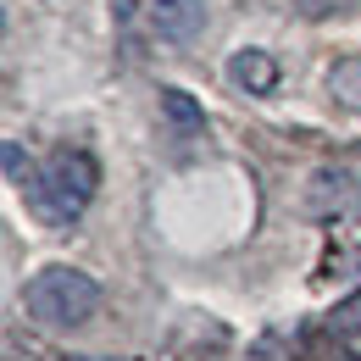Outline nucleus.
<instances>
[{
  "instance_id": "f257e3e1",
  "label": "nucleus",
  "mask_w": 361,
  "mask_h": 361,
  "mask_svg": "<svg viewBox=\"0 0 361 361\" xmlns=\"http://www.w3.org/2000/svg\"><path fill=\"white\" fill-rule=\"evenodd\" d=\"M94 189H100V167H94V156H90V150L61 145V150H50V161L34 173V183H28V206H34L39 223L67 228V223H78V217L90 212Z\"/></svg>"
},
{
  "instance_id": "f03ea898",
  "label": "nucleus",
  "mask_w": 361,
  "mask_h": 361,
  "mask_svg": "<svg viewBox=\"0 0 361 361\" xmlns=\"http://www.w3.org/2000/svg\"><path fill=\"white\" fill-rule=\"evenodd\" d=\"M23 312H28V322H39V328L73 334V328H84L100 312V283L84 267H67V262L39 267L23 283Z\"/></svg>"
},
{
  "instance_id": "7ed1b4c3",
  "label": "nucleus",
  "mask_w": 361,
  "mask_h": 361,
  "mask_svg": "<svg viewBox=\"0 0 361 361\" xmlns=\"http://www.w3.org/2000/svg\"><path fill=\"white\" fill-rule=\"evenodd\" d=\"M306 212L317 223H350L361 217V173L350 167H317L306 183Z\"/></svg>"
},
{
  "instance_id": "20e7f679",
  "label": "nucleus",
  "mask_w": 361,
  "mask_h": 361,
  "mask_svg": "<svg viewBox=\"0 0 361 361\" xmlns=\"http://www.w3.org/2000/svg\"><path fill=\"white\" fill-rule=\"evenodd\" d=\"M150 28L167 45H195L206 28V0H150Z\"/></svg>"
},
{
  "instance_id": "39448f33",
  "label": "nucleus",
  "mask_w": 361,
  "mask_h": 361,
  "mask_svg": "<svg viewBox=\"0 0 361 361\" xmlns=\"http://www.w3.org/2000/svg\"><path fill=\"white\" fill-rule=\"evenodd\" d=\"M228 78L245 94H272L278 90V61L267 50H239V56H228Z\"/></svg>"
},
{
  "instance_id": "423d86ee",
  "label": "nucleus",
  "mask_w": 361,
  "mask_h": 361,
  "mask_svg": "<svg viewBox=\"0 0 361 361\" xmlns=\"http://www.w3.org/2000/svg\"><path fill=\"white\" fill-rule=\"evenodd\" d=\"M328 94H334L345 111L361 117V56H339V61L328 67Z\"/></svg>"
},
{
  "instance_id": "0eeeda50",
  "label": "nucleus",
  "mask_w": 361,
  "mask_h": 361,
  "mask_svg": "<svg viewBox=\"0 0 361 361\" xmlns=\"http://www.w3.org/2000/svg\"><path fill=\"white\" fill-rule=\"evenodd\" d=\"M161 117H167V123H173V134H183V139L206 134V111H200L183 90H161Z\"/></svg>"
},
{
  "instance_id": "6e6552de",
  "label": "nucleus",
  "mask_w": 361,
  "mask_h": 361,
  "mask_svg": "<svg viewBox=\"0 0 361 361\" xmlns=\"http://www.w3.org/2000/svg\"><path fill=\"white\" fill-rule=\"evenodd\" d=\"M334 334H345V339H361V295H350V300L334 312Z\"/></svg>"
},
{
  "instance_id": "1a4fd4ad",
  "label": "nucleus",
  "mask_w": 361,
  "mask_h": 361,
  "mask_svg": "<svg viewBox=\"0 0 361 361\" xmlns=\"http://www.w3.org/2000/svg\"><path fill=\"white\" fill-rule=\"evenodd\" d=\"M6 178H11V183H28V178H34V173L23 167V145H17V139L6 145Z\"/></svg>"
},
{
  "instance_id": "9d476101",
  "label": "nucleus",
  "mask_w": 361,
  "mask_h": 361,
  "mask_svg": "<svg viewBox=\"0 0 361 361\" xmlns=\"http://www.w3.org/2000/svg\"><path fill=\"white\" fill-rule=\"evenodd\" d=\"M339 6H345V0H295V11H300V17H312V23H322V17H334Z\"/></svg>"
},
{
  "instance_id": "9b49d317",
  "label": "nucleus",
  "mask_w": 361,
  "mask_h": 361,
  "mask_svg": "<svg viewBox=\"0 0 361 361\" xmlns=\"http://www.w3.org/2000/svg\"><path fill=\"white\" fill-rule=\"evenodd\" d=\"M78 361H134V356H78Z\"/></svg>"
},
{
  "instance_id": "f8f14e48",
  "label": "nucleus",
  "mask_w": 361,
  "mask_h": 361,
  "mask_svg": "<svg viewBox=\"0 0 361 361\" xmlns=\"http://www.w3.org/2000/svg\"><path fill=\"white\" fill-rule=\"evenodd\" d=\"M345 361H361V356H345Z\"/></svg>"
}]
</instances>
